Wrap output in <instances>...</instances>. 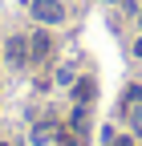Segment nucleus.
<instances>
[{"mask_svg":"<svg viewBox=\"0 0 142 146\" xmlns=\"http://www.w3.org/2000/svg\"><path fill=\"white\" fill-rule=\"evenodd\" d=\"M33 16L41 25H57V21H65V8H61V0H33Z\"/></svg>","mask_w":142,"mask_h":146,"instance_id":"1","label":"nucleus"},{"mask_svg":"<svg viewBox=\"0 0 142 146\" xmlns=\"http://www.w3.org/2000/svg\"><path fill=\"white\" fill-rule=\"evenodd\" d=\"M53 36L49 33H37V36H29V61H49L53 57Z\"/></svg>","mask_w":142,"mask_h":146,"instance_id":"2","label":"nucleus"},{"mask_svg":"<svg viewBox=\"0 0 142 146\" xmlns=\"http://www.w3.org/2000/svg\"><path fill=\"white\" fill-rule=\"evenodd\" d=\"M4 57H8L12 65H25V61H29V36H12V41L4 45Z\"/></svg>","mask_w":142,"mask_h":146,"instance_id":"3","label":"nucleus"},{"mask_svg":"<svg viewBox=\"0 0 142 146\" xmlns=\"http://www.w3.org/2000/svg\"><path fill=\"white\" fill-rule=\"evenodd\" d=\"M94 98H98V85H94L90 77H81V81L73 85V102H77V106H90Z\"/></svg>","mask_w":142,"mask_h":146,"instance_id":"4","label":"nucleus"},{"mask_svg":"<svg viewBox=\"0 0 142 146\" xmlns=\"http://www.w3.org/2000/svg\"><path fill=\"white\" fill-rule=\"evenodd\" d=\"M53 134H57V126H37V130H33V142H37V146H45Z\"/></svg>","mask_w":142,"mask_h":146,"instance_id":"5","label":"nucleus"},{"mask_svg":"<svg viewBox=\"0 0 142 146\" xmlns=\"http://www.w3.org/2000/svg\"><path fill=\"white\" fill-rule=\"evenodd\" d=\"M73 77H77L73 65H61V69H57V81H61V85H73Z\"/></svg>","mask_w":142,"mask_h":146,"instance_id":"6","label":"nucleus"},{"mask_svg":"<svg viewBox=\"0 0 142 146\" xmlns=\"http://www.w3.org/2000/svg\"><path fill=\"white\" fill-rule=\"evenodd\" d=\"M130 122H134V134H142V110H134V114H130Z\"/></svg>","mask_w":142,"mask_h":146,"instance_id":"7","label":"nucleus"},{"mask_svg":"<svg viewBox=\"0 0 142 146\" xmlns=\"http://www.w3.org/2000/svg\"><path fill=\"white\" fill-rule=\"evenodd\" d=\"M57 146H81V138H69V134H61V142Z\"/></svg>","mask_w":142,"mask_h":146,"instance_id":"8","label":"nucleus"},{"mask_svg":"<svg viewBox=\"0 0 142 146\" xmlns=\"http://www.w3.org/2000/svg\"><path fill=\"white\" fill-rule=\"evenodd\" d=\"M110 146H134V138H114Z\"/></svg>","mask_w":142,"mask_h":146,"instance_id":"9","label":"nucleus"},{"mask_svg":"<svg viewBox=\"0 0 142 146\" xmlns=\"http://www.w3.org/2000/svg\"><path fill=\"white\" fill-rule=\"evenodd\" d=\"M134 57H142V36H138V41H134Z\"/></svg>","mask_w":142,"mask_h":146,"instance_id":"10","label":"nucleus"},{"mask_svg":"<svg viewBox=\"0 0 142 146\" xmlns=\"http://www.w3.org/2000/svg\"><path fill=\"white\" fill-rule=\"evenodd\" d=\"M0 146H12V142H0Z\"/></svg>","mask_w":142,"mask_h":146,"instance_id":"11","label":"nucleus"},{"mask_svg":"<svg viewBox=\"0 0 142 146\" xmlns=\"http://www.w3.org/2000/svg\"><path fill=\"white\" fill-rule=\"evenodd\" d=\"M138 25H142V12H138Z\"/></svg>","mask_w":142,"mask_h":146,"instance_id":"12","label":"nucleus"}]
</instances>
